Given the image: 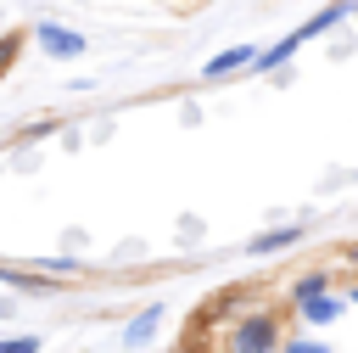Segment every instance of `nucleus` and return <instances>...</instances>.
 I'll return each instance as SVG.
<instances>
[{"mask_svg": "<svg viewBox=\"0 0 358 353\" xmlns=\"http://www.w3.org/2000/svg\"><path fill=\"white\" fill-rule=\"evenodd\" d=\"M285 325L274 308H246L229 331H224V353H280Z\"/></svg>", "mask_w": 358, "mask_h": 353, "instance_id": "1", "label": "nucleus"}, {"mask_svg": "<svg viewBox=\"0 0 358 353\" xmlns=\"http://www.w3.org/2000/svg\"><path fill=\"white\" fill-rule=\"evenodd\" d=\"M28 39H34L45 56H56V62H73V56H84V50H90V39H84L78 28H67V22H34V28H28Z\"/></svg>", "mask_w": 358, "mask_h": 353, "instance_id": "2", "label": "nucleus"}, {"mask_svg": "<svg viewBox=\"0 0 358 353\" xmlns=\"http://www.w3.org/2000/svg\"><path fill=\"white\" fill-rule=\"evenodd\" d=\"M162 325H168V303H145V308H134V314H129V325H123V347H129V353L151 347Z\"/></svg>", "mask_w": 358, "mask_h": 353, "instance_id": "3", "label": "nucleus"}, {"mask_svg": "<svg viewBox=\"0 0 358 353\" xmlns=\"http://www.w3.org/2000/svg\"><path fill=\"white\" fill-rule=\"evenodd\" d=\"M0 286H6V291H22V297H56V291H62L56 280L34 275L28 263H0Z\"/></svg>", "mask_w": 358, "mask_h": 353, "instance_id": "4", "label": "nucleus"}, {"mask_svg": "<svg viewBox=\"0 0 358 353\" xmlns=\"http://www.w3.org/2000/svg\"><path fill=\"white\" fill-rule=\"evenodd\" d=\"M341 314H347V297H336V291H324V297H308V303H296V319H302V325H313V331L336 325Z\"/></svg>", "mask_w": 358, "mask_h": 353, "instance_id": "5", "label": "nucleus"}, {"mask_svg": "<svg viewBox=\"0 0 358 353\" xmlns=\"http://www.w3.org/2000/svg\"><path fill=\"white\" fill-rule=\"evenodd\" d=\"M308 230L302 224H274V230H263V235H252L246 241V258H268V252H285V247H296Z\"/></svg>", "mask_w": 358, "mask_h": 353, "instance_id": "6", "label": "nucleus"}, {"mask_svg": "<svg viewBox=\"0 0 358 353\" xmlns=\"http://www.w3.org/2000/svg\"><path fill=\"white\" fill-rule=\"evenodd\" d=\"M252 56H257V45H229V50L207 56L201 78H229V73H246V67H252Z\"/></svg>", "mask_w": 358, "mask_h": 353, "instance_id": "7", "label": "nucleus"}, {"mask_svg": "<svg viewBox=\"0 0 358 353\" xmlns=\"http://www.w3.org/2000/svg\"><path fill=\"white\" fill-rule=\"evenodd\" d=\"M352 6H358V0H330L324 11H313V17H308V22L296 28V34H302V45H308V39H319L324 28H336V22H347V17H352Z\"/></svg>", "mask_w": 358, "mask_h": 353, "instance_id": "8", "label": "nucleus"}, {"mask_svg": "<svg viewBox=\"0 0 358 353\" xmlns=\"http://www.w3.org/2000/svg\"><path fill=\"white\" fill-rule=\"evenodd\" d=\"M324 291H330V269H308V275L291 280V308L308 303V297H324Z\"/></svg>", "mask_w": 358, "mask_h": 353, "instance_id": "9", "label": "nucleus"}, {"mask_svg": "<svg viewBox=\"0 0 358 353\" xmlns=\"http://www.w3.org/2000/svg\"><path fill=\"white\" fill-rule=\"evenodd\" d=\"M22 39H28L22 28H11V34H0V78H6V73H11V62L22 56Z\"/></svg>", "mask_w": 358, "mask_h": 353, "instance_id": "10", "label": "nucleus"}, {"mask_svg": "<svg viewBox=\"0 0 358 353\" xmlns=\"http://www.w3.org/2000/svg\"><path fill=\"white\" fill-rule=\"evenodd\" d=\"M45 347V336H34V331H17V336H0V353H39Z\"/></svg>", "mask_w": 358, "mask_h": 353, "instance_id": "11", "label": "nucleus"}, {"mask_svg": "<svg viewBox=\"0 0 358 353\" xmlns=\"http://www.w3.org/2000/svg\"><path fill=\"white\" fill-rule=\"evenodd\" d=\"M280 353H330V342L324 336H285Z\"/></svg>", "mask_w": 358, "mask_h": 353, "instance_id": "12", "label": "nucleus"}, {"mask_svg": "<svg viewBox=\"0 0 358 353\" xmlns=\"http://www.w3.org/2000/svg\"><path fill=\"white\" fill-rule=\"evenodd\" d=\"M347 263H352V269H358V241H352V247H347Z\"/></svg>", "mask_w": 358, "mask_h": 353, "instance_id": "13", "label": "nucleus"}, {"mask_svg": "<svg viewBox=\"0 0 358 353\" xmlns=\"http://www.w3.org/2000/svg\"><path fill=\"white\" fill-rule=\"evenodd\" d=\"M347 303H358V280H352V291H347Z\"/></svg>", "mask_w": 358, "mask_h": 353, "instance_id": "14", "label": "nucleus"}, {"mask_svg": "<svg viewBox=\"0 0 358 353\" xmlns=\"http://www.w3.org/2000/svg\"><path fill=\"white\" fill-rule=\"evenodd\" d=\"M6 308H11V297H0V319H6Z\"/></svg>", "mask_w": 358, "mask_h": 353, "instance_id": "15", "label": "nucleus"}]
</instances>
